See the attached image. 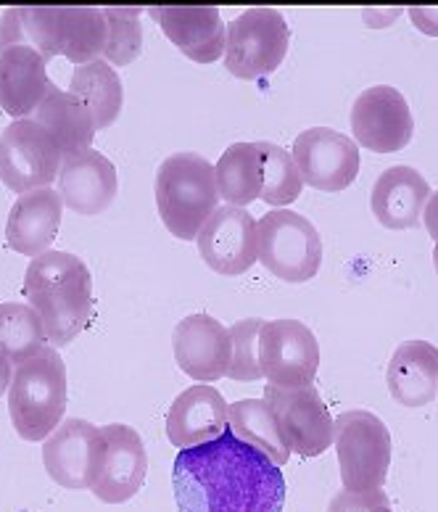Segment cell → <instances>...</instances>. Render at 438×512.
I'll return each instance as SVG.
<instances>
[{
    "label": "cell",
    "instance_id": "1",
    "mask_svg": "<svg viewBox=\"0 0 438 512\" xmlns=\"http://www.w3.org/2000/svg\"><path fill=\"white\" fill-rule=\"evenodd\" d=\"M172 489L180 512H283L285 505L280 465L230 428L177 452Z\"/></svg>",
    "mask_w": 438,
    "mask_h": 512
},
{
    "label": "cell",
    "instance_id": "2",
    "mask_svg": "<svg viewBox=\"0 0 438 512\" xmlns=\"http://www.w3.org/2000/svg\"><path fill=\"white\" fill-rule=\"evenodd\" d=\"M24 296L30 299L53 349L72 344L93 312V275L88 264L69 251L48 249L24 272Z\"/></svg>",
    "mask_w": 438,
    "mask_h": 512
},
{
    "label": "cell",
    "instance_id": "3",
    "mask_svg": "<svg viewBox=\"0 0 438 512\" xmlns=\"http://www.w3.org/2000/svg\"><path fill=\"white\" fill-rule=\"evenodd\" d=\"M103 8H8L0 16V48L32 45L45 61L66 56L74 64H90L106 48Z\"/></svg>",
    "mask_w": 438,
    "mask_h": 512
},
{
    "label": "cell",
    "instance_id": "4",
    "mask_svg": "<svg viewBox=\"0 0 438 512\" xmlns=\"http://www.w3.org/2000/svg\"><path fill=\"white\" fill-rule=\"evenodd\" d=\"M217 204V175L206 156L183 151L161 161L156 172V209L177 241H196Z\"/></svg>",
    "mask_w": 438,
    "mask_h": 512
},
{
    "label": "cell",
    "instance_id": "5",
    "mask_svg": "<svg viewBox=\"0 0 438 512\" xmlns=\"http://www.w3.org/2000/svg\"><path fill=\"white\" fill-rule=\"evenodd\" d=\"M66 412V365L51 344L16 365L8 386V415L24 441H45Z\"/></svg>",
    "mask_w": 438,
    "mask_h": 512
},
{
    "label": "cell",
    "instance_id": "6",
    "mask_svg": "<svg viewBox=\"0 0 438 512\" xmlns=\"http://www.w3.org/2000/svg\"><path fill=\"white\" fill-rule=\"evenodd\" d=\"M341 483L346 491L383 489L391 468V433L378 415L346 410L333 420Z\"/></svg>",
    "mask_w": 438,
    "mask_h": 512
},
{
    "label": "cell",
    "instance_id": "7",
    "mask_svg": "<svg viewBox=\"0 0 438 512\" xmlns=\"http://www.w3.org/2000/svg\"><path fill=\"white\" fill-rule=\"evenodd\" d=\"M256 259L285 283H307L320 272L322 238L299 212L272 209L256 222Z\"/></svg>",
    "mask_w": 438,
    "mask_h": 512
},
{
    "label": "cell",
    "instance_id": "8",
    "mask_svg": "<svg viewBox=\"0 0 438 512\" xmlns=\"http://www.w3.org/2000/svg\"><path fill=\"white\" fill-rule=\"evenodd\" d=\"M291 27L278 8H246L227 24L225 66L241 80L267 77L283 64Z\"/></svg>",
    "mask_w": 438,
    "mask_h": 512
},
{
    "label": "cell",
    "instance_id": "9",
    "mask_svg": "<svg viewBox=\"0 0 438 512\" xmlns=\"http://www.w3.org/2000/svg\"><path fill=\"white\" fill-rule=\"evenodd\" d=\"M59 143L35 119H14L0 132V183L14 193H30L37 188H51L59 177Z\"/></svg>",
    "mask_w": 438,
    "mask_h": 512
},
{
    "label": "cell",
    "instance_id": "10",
    "mask_svg": "<svg viewBox=\"0 0 438 512\" xmlns=\"http://www.w3.org/2000/svg\"><path fill=\"white\" fill-rule=\"evenodd\" d=\"M109 444L103 428L82 420L66 417L56 431L43 441V465L53 481L72 491L93 489L106 465Z\"/></svg>",
    "mask_w": 438,
    "mask_h": 512
},
{
    "label": "cell",
    "instance_id": "11",
    "mask_svg": "<svg viewBox=\"0 0 438 512\" xmlns=\"http://www.w3.org/2000/svg\"><path fill=\"white\" fill-rule=\"evenodd\" d=\"M259 367L275 386H312L320 370V344L299 320H264L259 330Z\"/></svg>",
    "mask_w": 438,
    "mask_h": 512
},
{
    "label": "cell",
    "instance_id": "12",
    "mask_svg": "<svg viewBox=\"0 0 438 512\" xmlns=\"http://www.w3.org/2000/svg\"><path fill=\"white\" fill-rule=\"evenodd\" d=\"M291 156L301 180L317 191H346L359 175V146L333 127H309L293 140Z\"/></svg>",
    "mask_w": 438,
    "mask_h": 512
},
{
    "label": "cell",
    "instance_id": "13",
    "mask_svg": "<svg viewBox=\"0 0 438 512\" xmlns=\"http://www.w3.org/2000/svg\"><path fill=\"white\" fill-rule=\"evenodd\" d=\"M351 132L359 146L375 154H394L409 146L415 135V117L399 90L373 85L362 90L351 106Z\"/></svg>",
    "mask_w": 438,
    "mask_h": 512
},
{
    "label": "cell",
    "instance_id": "14",
    "mask_svg": "<svg viewBox=\"0 0 438 512\" xmlns=\"http://www.w3.org/2000/svg\"><path fill=\"white\" fill-rule=\"evenodd\" d=\"M198 254L219 275H243L254 267L256 220L241 206H217L196 235Z\"/></svg>",
    "mask_w": 438,
    "mask_h": 512
},
{
    "label": "cell",
    "instance_id": "15",
    "mask_svg": "<svg viewBox=\"0 0 438 512\" xmlns=\"http://www.w3.org/2000/svg\"><path fill=\"white\" fill-rule=\"evenodd\" d=\"M264 402L278 415L293 452L301 457H317L333 444V417L314 386L304 388H264Z\"/></svg>",
    "mask_w": 438,
    "mask_h": 512
},
{
    "label": "cell",
    "instance_id": "16",
    "mask_svg": "<svg viewBox=\"0 0 438 512\" xmlns=\"http://www.w3.org/2000/svg\"><path fill=\"white\" fill-rule=\"evenodd\" d=\"M172 349L180 370L193 381L214 383L227 378L233 362V341L230 330L212 315L196 312L177 322L172 333Z\"/></svg>",
    "mask_w": 438,
    "mask_h": 512
},
{
    "label": "cell",
    "instance_id": "17",
    "mask_svg": "<svg viewBox=\"0 0 438 512\" xmlns=\"http://www.w3.org/2000/svg\"><path fill=\"white\" fill-rule=\"evenodd\" d=\"M109 444L106 465L93 486V494L106 505H122L143 489L148 473V454L143 436L125 423L103 425Z\"/></svg>",
    "mask_w": 438,
    "mask_h": 512
},
{
    "label": "cell",
    "instance_id": "18",
    "mask_svg": "<svg viewBox=\"0 0 438 512\" xmlns=\"http://www.w3.org/2000/svg\"><path fill=\"white\" fill-rule=\"evenodd\" d=\"M56 183H59L61 201L72 212L85 214V217H93V214H101L103 209H109L119 191L114 161L109 156H103L101 151H95V148H88L82 154L61 161Z\"/></svg>",
    "mask_w": 438,
    "mask_h": 512
},
{
    "label": "cell",
    "instance_id": "19",
    "mask_svg": "<svg viewBox=\"0 0 438 512\" xmlns=\"http://www.w3.org/2000/svg\"><path fill=\"white\" fill-rule=\"evenodd\" d=\"M164 35L196 64H212L225 56L227 24L214 6H159L148 8Z\"/></svg>",
    "mask_w": 438,
    "mask_h": 512
},
{
    "label": "cell",
    "instance_id": "20",
    "mask_svg": "<svg viewBox=\"0 0 438 512\" xmlns=\"http://www.w3.org/2000/svg\"><path fill=\"white\" fill-rule=\"evenodd\" d=\"M230 404L214 386H190L167 412V439L172 447L190 449L227 431Z\"/></svg>",
    "mask_w": 438,
    "mask_h": 512
},
{
    "label": "cell",
    "instance_id": "21",
    "mask_svg": "<svg viewBox=\"0 0 438 512\" xmlns=\"http://www.w3.org/2000/svg\"><path fill=\"white\" fill-rule=\"evenodd\" d=\"M48 88V61L32 45L0 48V109L8 117L30 119Z\"/></svg>",
    "mask_w": 438,
    "mask_h": 512
},
{
    "label": "cell",
    "instance_id": "22",
    "mask_svg": "<svg viewBox=\"0 0 438 512\" xmlns=\"http://www.w3.org/2000/svg\"><path fill=\"white\" fill-rule=\"evenodd\" d=\"M431 198V185L420 169L396 164L380 172L370 193V206L378 222L388 230H409L423 222L425 204Z\"/></svg>",
    "mask_w": 438,
    "mask_h": 512
},
{
    "label": "cell",
    "instance_id": "23",
    "mask_svg": "<svg viewBox=\"0 0 438 512\" xmlns=\"http://www.w3.org/2000/svg\"><path fill=\"white\" fill-rule=\"evenodd\" d=\"M61 201L59 191L37 188L16 198L6 220L8 249L24 256H40L51 249L53 238L61 227Z\"/></svg>",
    "mask_w": 438,
    "mask_h": 512
},
{
    "label": "cell",
    "instance_id": "24",
    "mask_svg": "<svg viewBox=\"0 0 438 512\" xmlns=\"http://www.w3.org/2000/svg\"><path fill=\"white\" fill-rule=\"evenodd\" d=\"M388 391L409 410L431 404L438 394V349L428 341H404L386 367Z\"/></svg>",
    "mask_w": 438,
    "mask_h": 512
},
{
    "label": "cell",
    "instance_id": "25",
    "mask_svg": "<svg viewBox=\"0 0 438 512\" xmlns=\"http://www.w3.org/2000/svg\"><path fill=\"white\" fill-rule=\"evenodd\" d=\"M32 119H35L37 125H43L45 130L56 138L64 159L93 148L95 125L93 117H90V111L85 109V103L74 96V93L61 90L59 85H53V82L43 101H40V106L35 109V114H32Z\"/></svg>",
    "mask_w": 438,
    "mask_h": 512
},
{
    "label": "cell",
    "instance_id": "26",
    "mask_svg": "<svg viewBox=\"0 0 438 512\" xmlns=\"http://www.w3.org/2000/svg\"><path fill=\"white\" fill-rule=\"evenodd\" d=\"M227 428L241 441L267 454L280 468L291 460V441L285 436L278 415L264 399H241V402L230 404Z\"/></svg>",
    "mask_w": 438,
    "mask_h": 512
},
{
    "label": "cell",
    "instance_id": "27",
    "mask_svg": "<svg viewBox=\"0 0 438 512\" xmlns=\"http://www.w3.org/2000/svg\"><path fill=\"white\" fill-rule=\"evenodd\" d=\"M69 93H74L85 103V109L93 117L95 130L114 125L119 111H122V103H125L119 72L103 59L77 66L72 72V80H69Z\"/></svg>",
    "mask_w": 438,
    "mask_h": 512
},
{
    "label": "cell",
    "instance_id": "28",
    "mask_svg": "<svg viewBox=\"0 0 438 512\" xmlns=\"http://www.w3.org/2000/svg\"><path fill=\"white\" fill-rule=\"evenodd\" d=\"M217 175L219 198H225L227 206H246L262 196V156L256 151V143H233L225 148L214 164Z\"/></svg>",
    "mask_w": 438,
    "mask_h": 512
},
{
    "label": "cell",
    "instance_id": "29",
    "mask_svg": "<svg viewBox=\"0 0 438 512\" xmlns=\"http://www.w3.org/2000/svg\"><path fill=\"white\" fill-rule=\"evenodd\" d=\"M48 346V333L35 309L24 301H0V354L22 365Z\"/></svg>",
    "mask_w": 438,
    "mask_h": 512
},
{
    "label": "cell",
    "instance_id": "30",
    "mask_svg": "<svg viewBox=\"0 0 438 512\" xmlns=\"http://www.w3.org/2000/svg\"><path fill=\"white\" fill-rule=\"evenodd\" d=\"M256 151L262 156V201L275 209H285L301 196L304 180L293 161L291 151H285L278 143L262 140L256 143Z\"/></svg>",
    "mask_w": 438,
    "mask_h": 512
},
{
    "label": "cell",
    "instance_id": "31",
    "mask_svg": "<svg viewBox=\"0 0 438 512\" xmlns=\"http://www.w3.org/2000/svg\"><path fill=\"white\" fill-rule=\"evenodd\" d=\"M103 16L109 27L103 61H109L111 66L132 64L143 53V8H103Z\"/></svg>",
    "mask_w": 438,
    "mask_h": 512
},
{
    "label": "cell",
    "instance_id": "32",
    "mask_svg": "<svg viewBox=\"0 0 438 512\" xmlns=\"http://www.w3.org/2000/svg\"><path fill=\"white\" fill-rule=\"evenodd\" d=\"M259 317L249 320H238L230 325V341H233V362L227 370L230 381L251 383L262 378V367H259V330H262Z\"/></svg>",
    "mask_w": 438,
    "mask_h": 512
},
{
    "label": "cell",
    "instance_id": "33",
    "mask_svg": "<svg viewBox=\"0 0 438 512\" xmlns=\"http://www.w3.org/2000/svg\"><path fill=\"white\" fill-rule=\"evenodd\" d=\"M388 505L386 491H338L336 497L330 499L328 512H370L375 507Z\"/></svg>",
    "mask_w": 438,
    "mask_h": 512
},
{
    "label": "cell",
    "instance_id": "34",
    "mask_svg": "<svg viewBox=\"0 0 438 512\" xmlns=\"http://www.w3.org/2000/svg\"><path fill=\"white\" fill-rule=\"evenodd\" d=\"M409 19L415 22V27L420 32L438 37V6H433V8H423V6L409 8Z\"/></svg>",
    "mask_w": 438,
    "mask_h": 512
},
{
    "label": "cell",
    "instance_id": "35",
    "mask_svg": "<svg viewBox=\"0 0 438 512\" xmlns=\"http://www.w3.org/2000/svg\"><path fill=\"white\" fill-rule=\"evenodd\" d=\"M423 222H425V227H428L431 238H436L438 241V191H433L431 198H428V204H425Z\"/></svg>",
    "mask_w": 438,
    "mask_h": 512
},
{
    "label": "cell",
    "instance_id": "36",
    "mask_svg": "<svg viewBox=\"0 0 438 512\" xmlns=\"http://www.w3.org/2000/svg\"><path fill=\"white\" fill-rule=\"evenodd\" d=\"M11 378H14V365L8 362V357H3V354H0V396L8 391V386H11Z\"/></svg>",
    "mask_w": 438,
    "mask_h": 512
},
{
    "label": "cell",
    "instance_id": "37",
    "mask_svg": "<svg viewBox=\"0 0 438 512\" xmlns=\"http://www.w3.org/2000/svg\"><path fill=\"white\" fill-rule=\"evenodd\" d=\"M433 264H436V272H438V241H436V249H433Z\"/></svg>",
    "mask_w": 438,
    "mask_h": 512
},
{
    "label": "cell",
    "instance_id": "38",
    "mask_svg": "<svg viewBox=\"0 0 438 512\" xmlns=\"http://www.w3.org/2000/svg\"><path fill=\"white\" fill-rule=\"evenodd\" d=\"M370 512H391V505H383V507H375V510Z\"/></svg>",
    "mask_w": 438,
    "mask_h": 512
}]
</instances>
